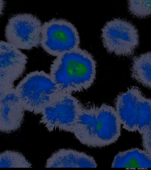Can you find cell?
<instances>
[{
    "instance_id": "cell-1",
    "label": "cell",
    "mask_w": 151,
    "mask_h": 170,
    "mask_svg": "<svg viewBox=\"0 0 151 170\" xmlns=\"http://www.w3.org/2000/svg\"><path fill=\"white\" fill-rule=\"evenodd\" d=\"M96 69L93 55L78 48L57 57L49 74L60 92L71 94L89 88L95 79Z\"/></svg>"
},
{
    "instance_id": "cell-2",
    "label": "cell",
    "mask_w": 151,
    "mask_h": 170,
    "mask_svg": "<svg viewBox=\"0 0 151 170\" xmlns=\"http://www.w3.org/2000/svg\"><path fill=\"white\" fill-rule=\"evenodd\" d=\"M16 93L25 110L41 114L59 91L49 74L43 71L30 72L18 83Z\"/></svg>"
},
{
    "instance_id": "cell-3",
    "label": "cell",
    "mask_w": 151,
    "mask_h": 170,
    "mask_svg": "<svg viewBox=\"0 0 151 170\" xmlns=\"http://www.w3.org/2000/svg\"><path fill=\"white\" fill-rule=\"evenodd\" d=\"M80 42L76 28L65 19L53 18L42 25L40 45L50 55L58 57L79 48Z\"/></svg>"
},
{
    "instance_id": "cell-4",
    "label": "cell",
    "mask_w": 151,
    "mask_h": 170,
    "mask_svg": "<svg viewBox=\"0 0 151 170\" xmlns=\"http://www.w3.org/2000/svg\"><path fill=\"white\" fill-rule=\"evenodd\" d=\"M83 107L71 94L59 92L50 101L41 113L40 123L50 132L58 129L72 133L75 122Z\"/></svg>"
},
{
    "instance_id": "cell-5",
    "label": "cell",
    "mask_w": 151,
    "mask_h": 170,
    "mask_svg": "<svg viewBox=\"0 0 151 170\" xmlns=\"http://www.w3.org/2000/svg\"><path fill=\"white\" fill-rule=\"evenodd\" d=\"M101 37L107 52L118 56L132 55L139 44L138 33L135 27L120 18L107 22L102 29Z\"/></svg>"
},
{
    "instance_id": "cell-6",
    "label": "cell",
    "mask_w": 151,
    "mask_h": 170,
    "mask_svg": "<svg viewBox=\"0 0 151 170\" xmlns=\"http://www.w3.org/2000/svg\"><path fill=\"white\" fill-rule=\"evenodd\" d=\"M42 25L39 18L32 14H15L5 27V37L18 49L31 50L40 45Z\"/></svg>"
},
{
    "instance_id": "cell-7",
    "label": "cell",
    "mask_w": 151,
    "mask_h": 170,
    "mask_svg": "<svg viewBox=\"0 0 151 170\" xmlns=\"http://www.w3.org/2000/svg\"><path fill=\"white\" fill-rule=\"evenodd\" d=\"M0 45V90H8L25 71L28 58L7 42L1 40Z\"/></svg>"
},
{
    "instance_id": "cell-8",
    "label": "cell",
    "mask_w": 151,
    "mask_h": 170,
    "mask_svg": "<svg viewBox=\"0 0 151 170\" xmlns=\"http://www.w3.org/2000/svg\"><path fill=\"white\" fill-rule=\"evenodd\" d=\"M121 123L115 109L106 104L98 107L94 124L95 148L115 142L121 135Z\"/></svg>"
},
{
    "instance_id": "cell-9",
    "label": "cell",
    "mask_w": 151,
    "mask_h": 170,
    "mask_svg": "<svg viewBox=\"0 0 151 170\" xmlns=\"http://www.w3.org/2000/svg\"><path fill=\"white\" fill-rule=\"evenodd\" d=\"M24 109L15 88L0 92V131L9 133L19 129L23 123Z\"/></svg>"
},
{
    "instance_id": "cell-10",
    "label": "cell",
    "mask_w": 151,
    "mask_h": 170,
    "mask_svg": "<svg viewBox=\"0 0 151 170\" xmlns=\"http://www.w3.org/2000/svg\"><path fill=\"white\" fill-rule=\"evenodd\" d=\"M94 158L86 153L70 149H60L47 160L46 168H96Z\"/></svg>"
},
{
    "instance_id": "cell-11",
    "label": "cell",
    "mask_w": 151,
    "mask_h": 170,
    "mask_svg": "<svg viewBox=\"0 0 151 170\" xmlns=\"http://www.w3.org/2000/svg\"><path fill=\"white\" fill-rule=\"evenodd\" d=\"M98 107H83L73 126L72 133L82 144L94 148L92 123L97 116Z\"/></svg>"
},
{
    "instance_id": "cell-12",
    "label": "cell",
    "mask_w": 151,
    "mask_h": 170,
    "mask_svg": "<svg viewBox=\"0 0 151 170\" xmlns=\"http://www.w3.org/2000/svg\"><path fill=\"white\" fill-rule=\"evenodd\" d=\"M112 168H151V154L137 148L120 152L115 157Z\"/></svg>"
},
{
    "instance_id": "cell-13",
    "label": "cell",
    "mask_w": 151,
    "mask_h": 170,
    "mask_svg": "<svg viewBox=\"0 0 151 170\" xmlns=\"http://www.w3.org/2000/svg\"><path fill=\"white\" fill-rule=\"evenodd\" d=\"M151 125V98L142 94L133 110L131 126L134 132L138 131L141 134Z\"/></svg>"
},
{
    "instance_id": "cell-14",
    "label": "cell",
    "mask_w": 151,
    "mask_h": 170,
    "mask_svg": "<svg viewBox=\"0 0 151 170\" xmlns=\"http://www.w3.org/2000/svg\"><path fill=\"white\" fill-rule=\"evenodd\" d=\"M133 78L143 86L151 88V51L134 58L131 67Z\"/></svg>"
},
{
    "instance_id": "cell-15",
    "label": "cell",
    "mask_w": 151,
    "mask_h": 170,
    "mask_svg": "<svg viewBox=\"0 0 151 170\" xmlns=\"http://www.w3.org/2000/svg\"><path fill=\"white\" fill-rule=\"evenodd\" d=\"M32 164L21 153L6 150L1 153L0 168H30Z\"/></svg>"
},
{
    "instance_id": "cell-16",
    "label": "cell",
    "mask_w": 151,
    "mask_h": 170,
    "mask_svg": "<svg viewBox=\"0 0 151 170\" xmlns=\"http://www.w3.org/2000/svg\"><path fill=\"white\" fill-rule=\"evenodd\" d=\"M128 8L130 13L140 18L151 15V0H129Z\"/></svg>"
},
{
    "instance_id": "cell-17",
    "label": "cell",
    "mask_w": 151,
    "mask_h": 170,
    "mask_svg": "<svg viewBox=\"0 0 151 170\" xmlns=\"http://www.w3.org/2000/svg\"><path fill=\"white\" fill-rule=\"evenodd\" d=\"M142 145L145 150L151 154V125L141 134Z\"/></svg>"
}]
</instances>
